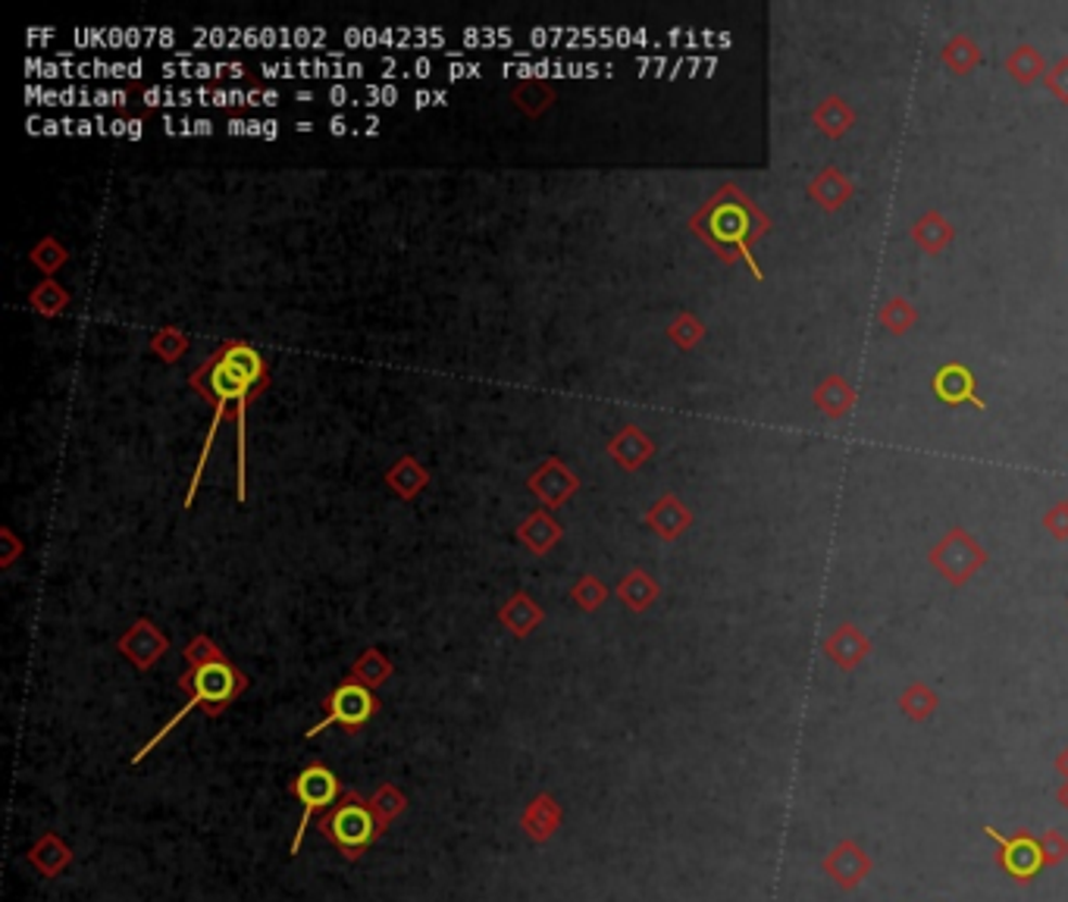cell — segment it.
Wrapping results in <instances>:
<instances>
[{
  "instance_id": "obj_1",
  "label": "cell",
  "mask_w": 1068,
  "mask_h": 902,
  "mask_svg": "<svg viewBox=\"0 0 1068 902\" xmlns=\"http://www.w3.org/2000/svg\"><path fill=\"white\" fill-rule=\"evenodd\" d=\"M189 385L194 392H201L211 405H214V420L207 427V436H204V445H201V458H198V467H194L192 486L186 493V505H192L194 495H198V486H201V477H204V467L211 461V448H214V439H217L219 423L223 417H232L236 420V430H239V470H236V480H239V501L247 498V470H245V408L270 385V370H267V360L264 355L247 345L242 339H229L223 342L214 355L207 357L198 370H192L189 377Z\"/></svg>"
},
{
  "instance_id": "obj_2",
  "label": "cell",
  "mask_w": 1068,
  "mask_h": 902,
  "mask_svg": "<svg viewBox=\"0 0 1068 902\" xmlns=\"http://www.w3.org/2000/svg\"><path fill=\"white\" fill-rule=\"evenodd\" d=\"M689 229L692 236H699L705 245L712 247L714 254L724 264H746L752 276L762 282L765 274L755 261V242L767 236L771 219L762 214V207L749 198V194L737 189L734 182L721 186L717 192L689 217Z\"/></svg>"
},
{
  "instance_id": "obj_3",
  "label": "cell",
  "mask_w": 1068,
  "mask_h": 902,
  "mask_svg": "<svg viewBox=\"0 0 1068 902\" xmlns=\"http://www.w3.org/2000/svg\"><path fill=\"white\" fill-rule=\"evenodd\" d=\"M186 658H189V668L179 677V689L186 693V706L176 711L164 727L138 749L136 759H132L136 765L148 752H154L164 742L169 731H176V724L186 721L189 711L201 709L207 717H217V714H223L247 689L245 674L219 652V646L211 636H194L192 643L186 646Z\"/></svg>"
},
{
  "instance_id": "obj_4",
  "label": "cell",
  "mask_w": 1068,
  "mask_h": 902,
  "mask_svg": "<svg viewBox=\"0 0 1068 902\" xmlns=\"http://www.w3.org/2000/svg\"><path fill=\"white\" fill-rule=\"evenodd\" d=\"M320 834L348 862H357L367 849L383 837V827L373 815L370 802H364V796L357 790H345L342 799L320 818Z\"/></svg>"
},
{
  "instance_id": "obj_5",
  "label": "cell",
  "mask_w": 1068,
  "mask_h": 902,
  "mask_svg": "<svg viewBox=\"0 0 1068 902\" xmlns=\"http://www.w3.org/2000/svg\"><path fill=\"white\" fill-rule=\"evenodd\" d=\"M342 780L329 771L327 765L320 762H310L307 767H302V774L292 780V796L302 802V821L295 827V837H292V847H289V855H298L302 852V840L310 827V821L317 812H329L339 799H342Z\"/></svg>"
},
{
  "instance_id": "obj_6",
  "label": "cell",
  "mask_w": 1068,
  "mask_h": 902,
  "mask_svg": "<svg viewBox=\"0 0 1068 902\" xmlns=\"http://www.w3.org/2000/svg\"><path fill=\"white\" fill-rule=\"evenodd\" d=\"M928 561L950 586H965L987 564V551L965 526H950L946 536L928 551Z\"/></svg>"
},
{
  "instance_id": "obj_7",
  "label": "cell",
  "mask_w": 1068,
  "mask_h": 902,
  "mask_svg": "<svg viewBox=\"0 0 1068 902\" xmlns=\"http://www.w3.org/2000/svg\"><path fill=\"white\" fill-rule=\"evenodd\" d=\"M377 711H380V699L373 696V689L355 684V681L348 677L345 684H339L332 693H329L327 717H323L320 724H314V727L307 731V737L323 734V731L332 727V724H339L345 734H360V731L373 721Z\"/></svg>"
},
{
  "instance_id": "obj_8",
  "label": "cell",
  "mask_w": 1068,
  "mask_h": 902,
  "mask_svg": "<svg viewBox=\"0 0 1068 902\" xmlns=\"http://www.w3.org/2000/svg\"><path fill=\"white\" fill-rule=\"evenodd\" d=\"M981 830H984L987 840L996 843V865L1009 875L1013 884L1028 887V884H1034V880L1041 877V872L1046 868V862H1043L1041 840H1038L1031 830H1018L1013 837H1003V834H1000L996 827H990V824H984Z\"/></svg>"
},
{
  "instance_id": "obj_9",
  "label": "cell",
  "mask_w": 1068,
  "mask_h": 902,
  "mask_svg": "<svg viewBox=\"0 0 1068 902\" xmlns=\"http://www.w3.org/2000/svg\"><path fill=\"white\" fill-rule=\"evenodd\" d=\"M822 872L834 880V887H840L843 893H852L875 872V859L865 852V847H859L855 840L847 837L824 855Z\"/></svg>"
},
{
  "instance_id": "obj_10",
  "label": "cell",
  "mask_w": 1068,
  "mask_h": 902,
  "mask_svg": "<svg viewBox=\"0 0 1068 902\" xmlns=\"http://www.w3.org/2000/svg\"><path fill=\"white\" fill-rule=\"evenodd\" d=\"M933 395L946 405V408H959V405H971V408L987 410V405L978 395V377L971 373V367H965L962 360H950L943 364L931 380Z\"/></svg>"
},
{
  "instance_id": "obj_11",
  "label": "cell",
  "mask_w": 1068,
  "mask_h": 902,
  "mask_svg": "<svg viewBox=\"0 0 1068 902\" xmlns=\"http://www.w3.org/2000/svg\"><path fill=\"white\" fill-rule=\"evenodd\" d=\"M822 649L824 656L830 658L834 668H840V671L852 674L865 658L872 656V639H868L862 630L855 627V624L843 621V624H837V627L824 636Z\"/></svg>"
},
{
  "instance_id": "obj_12",
  "label": "cell",
  "mask_w": 1068,
  "mask_h": 902,
  "mask_svg": "<svg viewBox=\"0 0 1068 902\" xmlns=\"http://www.w3.org/2000/svg\"><path fill=\"white\" fill-rule=\"evenodd\" d=\"M166 649H169V643H166L161 627L144 621V618L119 636V652L129 658L138 671H151L166 656Z\"/></svg>"
},
{
  "instance_id": "obj_13",
  "label": "cell",
  "mask_w": 1068,
  "mask_h": 902,
  "mask_svg": "<svg viewBox=\"0 0 1068 902\" xmlns=\"http://www.w3.org/2000/svg\"><path fill=\"white\" fill-rule=\"evenodd\" d=\"M530 490L546 505V508H561L571 495L580 490V480L568 470L561 458H548L543 467L530 477Z\"/></svg>"
},
{
  "instance_id": "obj_14",
  "label": "cell",
  "mask_w": 1068,
  "mask_h": 902,
  "mask_svg": "<svg viewBox=\"0 0 1068 902\" xmlns=\"http://www.w3.org/2000/svg\"><path fill=\"white\" fill-rule=\"evenodd\" d=\"M805 192H809V198H812L822 211L837 214L840 207H847L852 201L855 186H852V179L840 169V166H824L822 173L809 182Z\"/></svg>"
},
{
  "instance_id": "obj_15",
  "label": "cell",
  "mask_w": 1068,
  "mask_h": 902,
  "mask_svg": "<svg viewBox=\"0 0 1068 902\" xmlns=\"http://www.w3.org/2000/svg\"><path fill=\"white\" fill-rule=\"evenodd\" d=\"M646 523L656 530L664 543H674V539H681L686 530L692 526V511L686 508L677 495H661L656 505L646 511Z\"/></svg>"
},
{
  "instance_id": "obj_16",
  "label": "cell",
  "mask_w": 1068,
  "mask_h": 902,
  "mask_svg": "<svg viewBox=\"0 0 1068 902\" xmlns=\"http://www.w3.org/2000/svg\"><path fill=\"white\" fill-rule=\"evenodd\" d=\"M608 455L624 467V470H639L652 455H656V442L646 436L639 427H624L618 436L608 442Z\"/></svg>"
},
{
  "instance_id": "obj_17",
  "label": "cell",
  "mask_w": 1068,
  "mask_h": 902,
  "mask_svg": "<svg viewBox=\"0 0 1068 902\" xmlns=\"http://www.w3.org/2000/svg\"><path fill=\"white\" fill-rule=\"evenodd\" d=\"M561 818L564 815H561V805L555 802V796L539 793L526 805L521 827L533 843H546L548 837H555V830L561 827Z\"/></svg>"
},
{
  "instance_id": "obj_18",
  "label": "cell",
  "mask_w": 1068,
  "mask_h": 902,
  "mask_svg": "<svg viewBox=\"0 0 1068 902\" xmlns=\"http://www.w3.org/2000/svg\"><path fill=\"white\" fill-rule=\"evenodd\" d=\"M812 402H815V408L822 410L827 420H843L855 408V389L843 377L830 373V377H824L822 383L815 385Z\"/></svg>"
},
{
  "instance_id": "obj_19",
  "label": "cell",
  "mask_w": 1068,
  "mask_h": 902,
  "mask_svg": "<svg viewBox=\"0 0 1068 902\" xmlns=\"http://www.w3.org/2000/svg\"><path fill=\"white\" fill-rule=\"evenodd\" d=\"M956 239V226L943 217L940 211H925L921 217L912 223V242L928 251V254H940L953 245Z\"/></svg>"
},
{
  "instance_id": "obj_20",
  "label": "cell",
  "mask_w": 1068,
  "mask_h": 902,
  "mask_svg": "<svg viewBox=\"0 0 1068 902\" xmlns=\"http://www.w3.org/2000/svg\"><path fill=\"white\" fill-rule=\"evenodd\" d=\"M561 536H564V526L551 518L548 511H533V514L521 523V530H518V539H521L523 546L530 548L533 555H548L551 546L561 543Z\"/></svg>"
},
{
  "instance_id": "obj_21",
  "label": "cell",
  "mask_w": 1068,
  "mask_h": 902,
  "mask_svg": "<svg viewBox=\"0 0 1068 902\" xmlns=\"http://www.w3.org/2000/svg\"><path fill=\"white\" fill-rule=\"evenodd\" d=\"M543 618H546V614H543V608L530 599L526 593H514L511 599L501 605V611H498V621L511 630L518 639H526L533 630L543 624Z\"/></svg>"
},
{
  "instance_id": "obj_22",
  "label": "cell",
  "mask_w": 1068,
  "mask_h": 902,
  "mask_svg": "<svg viewBox=\"0 0 1068 902\" xmlns=\"http://www.w3.org/2000/svg\"><path fill=\"white\" fill-rule=\"evenodd\" d=\"M658 596H661V586L656 583V576H649L643 568H633L631 574L618 583V599L624 601L631 611H636V614L649 611L656 605Z\"/></svg>"
},
{
  "instance_id": "obj_23",
  "label": "cell",
  "mask_w": 1068,
  "mask_h": 902,
  "mask_svg": "<svg viewBox=\"0 0 1068 902\" xmlns=\"http://www.w3.org/2000/svg\"><path fill=\"white\" fill-rule=\"evenodd\" d=\"M1003 66H1006V76H1009L1015 85H1021V88H1028V85L1046 79V69H1050L1041 51L1031 48V45H1018L1015 51H1009V56H1006Z\"/></svg>"
},
{
  "instance_id": "obj_24",
  "label": "cell",
  "mask_w": 1068,
  "mask_h": 902,
  "mask_svg": "<svg viewBox=\"0 0 1068 902\" xmlns=\"http://www.w3.org/2000/svg\"><path fill=\"white\" fill-rule=\"evenodd\" d=\"M28 862L44 877H56L73 862V852L63 843V837L51 830V834H44L35 847L28 849Z\"/></svg>"
},
{
  "instance_id": "obj_25",
  "label": "cell",
  "mask_w": 1068,
  "mask_h": 902,
  "mask_svg": "<svg viewBox=\"0 0 1068 902\" xmlns=\"http://www.w3.org/2000/svg\"><path fill=\"white\" fill-rule=\"evenodd\" d=\"M812 123L822 129L827 138H843L855 126V110L843 98H824L818 107L812 110Z\"/></svg>"
},
{
  "instance_id": "obj_26",
  "label": "cell",
  "mask_w": 1068,
  "mask_h": 902,
  "mask_svg": "<svg viewBox=\"0 0 1068 902\" xmlns=\"http://www.w3.org/2000/svg\"><path fill=\"white\" fill-rule=\"evenodd\" d=\"M897 702H900V711H903L905 717L915 721V724H928L933 717V711L940 709L937 689L931 684H925V681H915V684L905 686Z\"/></svg>"
},
{
  "instance_id": "obj_27",
  "label": "cell",
  "mask_w": 1068,
  "mask_h": 902,
  "mask_svg": "<svg viewBox=\"0 0 1068 902\" xmlns=\"http://www.w3.org/2000/svg\"><path fill=\"white\" fill-rule=\"evenodd\" d=\"M940 63H943L950 73H956V76H968V73H975L978 63H981V48H978V41L968 38V35H953V38L943 45V51H940Z\"/></svg>"
},
{
  "instance_id": "obj_28",
  "label": "cell",
  "mask_w": 1068,
  "mask_h": 902,
  "mask_svg": "<svg viewBox=\"0 0 1068 902\" xmlns=\"http://www.w3.org/2000/svg\"><path fill=\"white\" fill-rule=\"evenodd\" d=\"M385 483H389V490H392V493L402 495V498H417V495H420V490L430 483V473L417 465L414 458H402L398 465L389 467V473H385Z\"/></svg>"
},
{
  "instance_id": "obj_29",
  "label": "cell",
  "mask_w": 1068,
  "mask_h": 902,
  "mask_svg": "<svg viewBox=\"0 0 1068 902\" xmlns=\"http://www.w3.org/2000/svg\"><path fill=\"white\" fill-rule=\"evenodd\" d=\"M877 323L883 327V332H890V335H905L908 329L918 323V310L903 295H893V298H887L880 304Z\"/></svg>"
},
{
  "instance_id": "obj_30",
  "label": "cell",
  "mask_w": 1068,
  "mask_h": 902,
  "mask_svg": "<svg viewBox=\"0 0 1068 902\" xmlns=\"http://www.w3.org/2000/svg\"><path fill=\"white\" fill-rule=\"evenodd\" d=\"M355 684L367 686V689H377L383 686L389 677H392V661L380 652V649H367L364 656L357 658L352 674H348Z\"/></svg>"
},
{
  "instance_id": "obj_31",
  "label": "cell",
  "mask_w": 1068,
  "mask_h": 902,
  "mask_svg": "<svg viewBox=\"0 0 1068 902\" xmlns=\"http://www.w3.org/2000/svg\"><path fill=\"white\" fill-rule=\"evenodd\" d=\"M28 304H31L41 317H60V314L66 310V304H69V295H66V289H63L56 279H41V282L31 289Z\"/></svg>"
},
{
  "instance_id": "obj_32",
  "label": "cell",
  "mask_w": 1068,
  "mask_h": 902,
  "mask_svg": "<svg viewBox=\"0 0 1068 902\" xmlns=\"http://www.w3.org/2000/svg\"><path fill=\"white\" fill-rule=\"evenodd\" d=\"M511 101H514L526 116L536 119V116H543V113L555 104V91H551L546 82H521L514 85Z\"/></svg>"
},
{
  "instance_id": "obj_33",
  "label": "cell",
  "mask_w": 1068,
  "mask_h": 902,
  "mask_svg": "<svg viewBox=\"0 0 1068 902\" xmlns=\"http://www.w3.org/2000/svg\"><path fill=\"white\" fill-rule=\"evenodd\" d=\"M370 809H373V815H377V821H380V827H383V834L392 827V821L398 818L405 809H408V796L402 793L395 784H383L377 793H373V799H370Z\"/></svg>"
},
{
  "instance_id": "obj_34",
  "label": "cell",
  "mask_w": 1068,
  "mask_h": 902,
  "mask_svg": "<svg viewBox=\"0 0 1068 902\" xmlns=\"http://www.w3.org/2000/svg\"><path fill=\"white\" fill-rule=\"evenodd\" d=\"M151 352L161 357L164 364H176L179 357L189 352V335L182 329L164 327L151 335Z\"/></svg>"
},
{
  "instance_id": "obj_35",
  "label": "cell",
  "mask_w": 1068,
  "mask_h": 902,
  "mask_svg": "<svg viewBox=\"0 0 1068 902\" xmlns=\"http://www.w3.org/2000/svg\"><path fill=\"white\" fill-rule=\"evenodd\" d=\"M668 339L677 345V348H684V352H692L702 339H705V323L696 317V314H689V310H684V314H677V320L671 323V329H668Z\"/></svg>"
},
{
  "instance_id": "obj_36",
  "label": "cell",
  "mask_w": 1068,
  "mask_h": 902,
  "mask_svg": "<svg viewBox=\"0 0 1068 902\" xmlns=\"http://www.w3.org/2000/svg\"><path fill=\"white\" fill-rule=\"evenodd\" d=\"M66 261H69V251L60 245L54 236H44L38 245L31 247V264H35L41 274L48 276V279H54V274L66 264Z\"/></svg>"
},
{
  "instance_id": "obj_37",
  "label": "cell",
  "mask_w": 1068,
  "mask_h": 902,
  "mask_svg": "<svg viewBox=\"0 0 1068 902\" xmlns=\"http://www.w3.org/2000/svg\"><path fill=\"white\" fill-rule=\"evenodd\" d=\"M571 599H574L583 611H596V608H602V601L608 599V589H605L602 580L586 574L580 583H576L574 589H571Z\"/></svg>"
},
{
  "instance_id": "obj_38",
  "label": "cell",
  "mask_w": 1068,
  "mask_h": 902,
  "mask_svg": "<svg viewBox=\"0 0 1068 902\" xmlns=\"http://www.w3.org/2000/svg\"><path fill=\"white\" fill-rule=\"evenodd\" d=\"M1041 852H1043V862H1046V868H1056V865H1063L1068 859V837L1066 834H1059V830H1043L1041 837Z\"/></svg>"
},
{
  "instance_id": "obj_39",
  "label": "cell",
  "mask_w": 1068,
  "mask_h": 902,
  "mask_svg": "<svg viewBox=\"0 0 1068 902\" xmlns=\"http://www.w3.org/2000/svg\"><path fill=\"white\" fill-rule=\"evenodd\" d=\"M1046 88H1050V94L1059 101V104H1066L1068 107V54L1066 56H1059L1050 69H1046Z\"/></svg>"
},
{
  "instance_id": "obj_40",
  "label": "cell",
  "mask_w": 1068,
  "mask_h": 902,
  "mask_svg": "<svg viewBox=\"0 0 1068 902\" xmlns=\"http://www.w3.org/2000/svg\"><path fill=\"white\" fill-rule=\"evenodd\" d=\"M1043 526L1050 530L1053 539L1066 543L1068 539V498L1066 501H1056L1046 514H1043Z\"/></svg>"
},
{
  "instance_id": "obj_41",
  "label": "cell",
  "mask_w": 1068,
  "mask_h": 902,
  "mask_svg": "<svg viewBox=\"0 0 1068 902\" xmlns=\"http://www.w3.org/2000/svg\"><path fill=\"white\" fill-rule=\"evenodd\" d=\"M1053 767H1056V774H1059L1063 780H1068V746H1063V749L1056 752V762H1053Z\"/></svg>"
},
{
  "instance_id": "obj_42",
  "label": "cell",
  "mask_w": 1068,
  "mask_h": 902,
  "mask_svg": "<svg viewBox=\"0 0 1068 902\" xmlns=\"http://www.w3.org/2000/svg\"><path fill=\"white\" fill-rule=\"evenodd\" d=\"M1056 802H1059V805H1063V809L1068 812V780H1063V787L1056 790Z\"/></svg>"
}]
</instances>
